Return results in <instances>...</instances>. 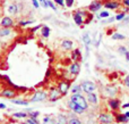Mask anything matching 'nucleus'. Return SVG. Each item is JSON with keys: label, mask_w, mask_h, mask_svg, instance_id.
I'll list each match as a JSON object with an SVG mask.
<instances>
[{"label": "nucleus", "mask_w": 129, "mask_h": 124, "mask_svg": "<svg viewBox=\"0 0 129 124\" xmlns=\"http://www.w3.org/2000/svg\"><path fill=\"white\" fill-rule=\"evenodd\" d=\"M26 122L28 123V124H39L38 118H34V117H28L26 120Z\"/></svg>", "instance_id": "nucleus-33"}, {"label": "nucleus", "mask_w": 129, "mask_h": 124, "mask_svg": "<svg viewBox=\"0 0 129 124\" xmlns=\"http://www.w3.org/2000/svg\"><path fill=\"white\" fill-rule=\"evenodd\" d=\"M111 39L112 40H125L126 39V36L123 35V34H121V33H113L111 35Z\"/></svg>", "instance_id": "nucleus-25"}, {"label": "nucleus", "mask_w": 129, "mask_h": 124, "mask_svg": "<svg viewBox=\"0 0 129 124\" xmlns=\"http://www.w3.org/2000/svg\"><path fill=\"white\" fill-rule=\"evenodd\" d=\"M103 4L100 1V0H94L93 2H91L88 6V10L92 11V13H96V11H99L101 8H102Z\"/></svg>", "instance_id": "nucleus-8"}, {"label": "nucleus", "mask_w": 129, "mask_h": 124, "mask_svg": "<svg viewBox=\"0 0 129 124\" xmlns=\"http://www.w3.org/2000/svg\"><path fill=\"white\" fill-rule=\"evenodd\" d=\"M82 91H83V89L80 84H76V86H74L71 88V93H80Z\"/></svg>", "instance_id": "nucleus-27"}, {"label": "nucleus", "mask_w": 129, "mask_h": 124, "mask_svg": "<svg viewBox=\"0 0 129 124\" xmlns=\"http://www.w3.org/2000/svg\"><path fill=\"white\" fill-rule=\"evenodd\" d=\"M28 116V113H14L15 118H26Z\"/></svg>", "instance_id": "nucleus-29"}, {"label": "nucleus", "mask_w": 129, "mask_h": 124, "mask_svg": "<svg viewBox=\"0 0 129 124\" xmlns=\"http://www.w3.org/2000/svg\"><path fill=\"white\" fill-rule=\"evenodd\" d=\"M87 101H88L91 105H93V106H96V105H98V102H99L98 95H96L95 92L87 93Z\"/></svg>", "instance_id": "nucleus-15"}, {"label": "nucleus", "mask_w": 129, "mask_h": 124, "mask_svg": "<svg viewBox=\"0 0 129 124\" xmlns=\"http://www.w3.org/2000/svg\"><path fill=\"white\" fill-rule=\"evenodd\" d=\"M120 2L118 0H109V1L104 2V7L107 9H112V10H116L120 7Z\"/></svg>", "instance_id": "nucleus-11"}, {"label": "nucleus", "mask_w": 129, "mask_h": 124, "mask_svg": "<svg viewBox=\"0 0 129 124\" xmlns=\"http://www.w3.org/2000/svg\"><path fill=\"white\" fill-rule=\"evenodd\" d=\"M99 122H100V124H111L116 122V117L111 114L102 113L99 115Z\"/></svg>", "instance_id": "nucleus-3"}, {"label": "nucleus", "mask_w": 129, "mask_h": 124, "mask_svg": "<svg viewBox=\"0 0 129 124\" xmlns=\"http://www.w3.org/2000/svg\"><path fill=\"white\" fill-rule=\"evenodd\" d=\"M74 1L75 0H64V4H66L67 7H71L74 5Z\"/></svg>", "instance_id": "nucleus-37"}, {"label": "nucleus", "mask_w": 129, "mask_h": 124, "mask_svg": "<svg viewBox=\"0 0 129 124\" xmlns=\"http://www.w3.org/2000/svg\"><path fill=\"white\" fill-rule=\"evenodd\" d=\"M41 27H42V25H36V26H35V27H33V29H32L31 31H32V32H36L38 30H40Z\"/></svg>", "instance_id": "nucleus-42"}, {"label": "nucleus", "mask_w": 129, "mask_h": 124, "mask_svg": "<svg viewBox=\"0 0 129 124\" xmlns=\"http://www.w3.org/2000/svg\"><path fill=\"white\" fill-rule=\"evenodd\" d=\"M109 16H110L109 11L104 10V11H102V13H100V15L98 16V18H107V17H109Z\"/></svg>", "instance_id": "nucleus-32"}, {"label": "nucleus", "mask_w": 129, "mask_h": 124, "mask_svg": "<svg viewBox=\"0 0 129 124\" xmlns=\"http://www.w3.org/2000/svg\"><path fill=\"white\" fill-rule=\"evenodd\" d=\"M32 2H33V6L35 7V8H39V7H40V4H39V0H32Z\"/></svg>", "instance_id": "nucleus-41"}, {"label": "nucleus", "mask_w": 129, "mask_h": 124, "mask_svg": "<svg viewBox=\"0 0 129 124\" xmlns=\"http://www.w3.org/2000/svg\"><path fill=\"white\" fill-rule=\"evenodd\" d=\"M70 100H73L74 102H76L78 106H80L82 108H84L85 111L88 108V101H87V99H85V97L82 96L80 93H73Z\"/></svg>", "instance_id": "nucleus-1"}, {"label": "nucleus", "mask_w": 129, "mask_h": 124, "mask_svg": "<svg viewBox=\"0 0 129 124\" xmlns=\"http://www.w3.org/2000/svg\"><path fill=\"white\" fill-rule=\"evenodd\" d=\"M48 5H49V7H50V8H52L53 10H57L56 6H54V4H53L52 1H50V0H49V1H48Z\"/></svg>", "instance_id": "nucleus-39"}, {"label": "nucleus", "mask_w": 129, "mask_h": 124, "mask_svg": "<svg viewBox=\"0 0 129 124\" xmlns=\"http://www.w3.org/2000/svg\"><path fill=\"white\" fill-rule=\"evenodd\" d=\"M105 92H107L108 96H111V97H113V96L117 95V92H118V89H117L114 86H108L107 88H105Z\"/></svg>", "instance_id": "nucleus-17"}, {"label": "nucleus", "mask_w": 129, "mask_h": 124, "mask_svg": "<svg viewBox=\"0 0 129 124\" xmlns=\"http://www.w3.org/2000/svg\"><path fill=\"white\" fill-rule=\"evenodd\" d=\"M60 97H62V95H61L60 90L58 88H51L48 92V98H49L50 101H57Z\"/></svg>", "instance_id": "nucleus-4"}, {"label": "nucleus", "mask_w": 129, "mask_h": 124, "mask_svg": "<svg viewBox=\"0 0 129 124\" xmlns=\"http://www.w3.org/2000/svg\"><path fill=\"white\" fill-rule=\"evenodd\" d=\"M125 115L127 116V117H129V111H128V112H126V113H125Z\"/></svg>", "instance_id": "nucleus-50"}, {"label": "nucleus", "mask_w": 129, "mask_h": 124, "mask_svg": "<svg viewBox=\"0 0 129 124\" xmlns=\"http://www.w3.org/2000/svg\"><path fill=\"white\" fill-rule=\"evenodd\" d=\"M47 99H48V93L45 92V91L39 90V91H35V92L31 96L29 101L31 102H38V101H44V100H47Z\"/></svg>", "instance_id": "nucleus-2"}, {"label": "nucleus", "mask_w": 129, "mask_h": 124, "mask_svg": "<svg viewBox=\"0 0 129 124\" xmlns=\"http://www.w3.org/2000/svg\"><path fill=\"white\" fill-rule=\"evenodd\" d=\"M108 105H109V107L112 111H117V109L120 108V100L114 99V98H110L108 100Z\"/></svg>", "instance_id": "nucleus-14"}, {"label": "nucleus", "mask_w": 129, "mask_h": 124, "mask_svg": "<svg viewBox=\"0 0 129 124\" xmlns=\"http://www.w3.org/2000/svg\"><path fill=\"white\" fill-rule=\"evenodd\" d=\"M41 33H42V35L44 36V38H49V35H50V27L47 26V25H43V26L41 27Z\"/></svg>", "instance_id": "nucleus-23"}, {"label": "nucleus", "mask_w": 129, "mask_h": 124, "mask_svg": "<svg viewBox=\"0 0 129 124\" xmlns=\"http://www.w3.org/2000/svg\"><path fill=\"white\" fill-rule=\"evenodd\" d=\"M82 89H83V91H84L85 93H89V92H94L95 91V89H96V86H95V83L94 82H92V81H84L82 84Z\"/></svg>", "instance_id": "nucleus-6"}, {"label": "nucleus", "mask_w": 129, "mask_h": 124, "mask_svg": "<svg viewBox=\"0 0 129 124\" xmlns=\"http://www.w3.org/2000/svg\"><path fill=\"white\" fill-rule=\"evenodd\" d=\"M0 109H6V105L0 102Z\"/></svg>", "instance_id": "nucleus-46"}, {"label": "nucleus", "mask_w": 129, "mask_h": 124, "mask_svg": "<svg viewBox=\"0 0 129 124\" xmlns=\"http://www.w3.org/2000/svg\"><path fill=\"white\" fill-rule=\"evenodd\" d=\"M71 59L74 61H77L82 59V54H80V50L79 49H75L73 52H71Z\"/></svg>", "instance_id": "nucleus-22"}, {"label": "nucleus", "mask_w": 129, "mask_h": 124, "mask_svg": "<svg viewBox=\"0 0 129 124\" xmlns=\"http://www.w3.org/2000/svg\"><path fill=\"white\" fill-rule=\"evenodd\" d=\"M114 19H116V17H110L109 19H107V20H103V23H112Z\"/></svg>", "instance_id": "nucleus-43"}, {"label": "nucleus", "mask_w": 129, "mask_h": 124, "mask_svg": "<svg viewBox=\"0 0 129 124\" xmlns=\"http://www.w3.org/2000/svg\"><path fill=\"white\" fill-rule=\"evenodd\" d=\"M0 96L4 98H7V99H14L17 96V92L11 88H5L0 91Z\"/></svg>", "instance_id": "nucleus-5"}, {"label": "nucleus", "mask_w": 129, "mask_h": 124, "mask_svg": "<svg viewBox=\"0 0 129 124\" xmlns=\"http://www.w3.org/2000/svg\"><path fill=\"white\" fill-rule=\"evenodd\" d=\"M0 14H1V13H0Z\"/></svg>", "instance_id": "nucleus-56"}, {"label": "nucleus", "mask_w": 129, "mask_h": 124, "mask_svg": "<svg viewBox=\"0 0 129 124\" xmlns=\"http://www.w3.org/2000/svg\"><path fill=\"white\" fill-rule=\"evenodd\" d=\"M34 20H20L18 24H19V26H26V25H28V24H32Z\"/></svg>", "instance_id": "nucleus-34"}, {"label": "nucleus", "mask_w": 129, "mask_h": 124, "mask_svg": "<svg viewBox=\"0 0 129 124\" xmlns=\"http://www.w3.org/2000/svg\"><path fill=\"white\" fill-rule=\"evenodd\" d=\"M68 107L71 109V111L74 112V113H76V114H83L85 112V109L84 108H82L80 106H78L76 102H74L73 100H69V102H68Z\"/></svg>", "instance_id": "nucleus-7"}, {"label": "nucleus", "mask_w": 129, "mask_h": 124, "mask_svg": "<svg viewBox=\"0 0 129 124\" xmlns=\"http://www.w3.org/2000/svg\"><path fill=\"white\" fill-rule=\"evenodd\" d=\"M126 59H127V60L129 61V50H128V52H127V54H126Z\"/></svg>", "instance_id": "nucleus-48"}, {"label": "nucleus", "mask_w": 129, "mask_h": 124, "mask_svg": "<svg viewBox=\"0 0 129 124\" xmlns=\"http://www.w3.org/2000/svg\"><path fill=\"white\" fill-rule=\"evenodd\" d=\"M129 121V117L125 115V113L123 114H117L116 115V122L118 123H128Z\"/></svg>", "instance_id": "nucleus-19"}, {"label": "nucleus", "mask_w": 129, "mask_h": 124, "mask_svg": "<svg viewBox=\"0 0 129 124\" xmlns=\"http://www.w3.org/2000/svg\"><path fill=\"white\" fill-rule=\"evenodd\" d=\"M42 124H57V121L52 115H44L42 118Z\"/></svg>", "instance_id": "nucleus-16"}, {"label": "nucleus", "mask_w": 129, "mask_h": 124, "mask_svg": "<svg viewBox=\"0 0 129 124\" xmlns=\"http://www.w3.org/2000/svg\"><path fill=\"white\" fill-rule=\"evenodd\" d=\"M68 124H82V121L77 117H70L68 120Z\"/></svg>", "instance_id": "nucleus-30"}, {"label": "nucleus", "mask_w": 129, "mask_h": 124, "mask_svg": "<svg viewBox=\"0 0 129 124\" xmlns=\"http://www.w3.org/2000/svg\"><path fill=\"white\" fill-rule=\"evenodd\" d=\"M58 89L60 90V92H61V95L62 96H66L67 93H68V91L70 90V84L68 83V82H60V83L58 84Z\"/></svg>", "instance_id": "nucleus-12"}, {"label": "nucleus", "mask_w": 129, "mask_h": 124, "mask_svg": "<svg viewBox=\"0 0 129 124\" xmlns=\"http://www.w3.org/2000/svg\"><path fill=\"white\" fill-rule=\"evenodd\" d=\"M125 17H126V14L125 13H121V14H118V15L116 16V19L117 20H122Z\"/></svg>", "instance_id": "nucleus-36"}, {"label": "nucleus", "mask_w": 129, "mask_h": 124, "mask_svg": "<svg viewBox=\"0 0 129 124\" xmlns=\"http://www.w3.org/2000/svg\"><path fill=\"white\" fill-rule=\"evenodd\" d=\"M73 41L71 40H63L62 42H61V47H62L63 50H71L73 49Z\"/></svg>", "instance_id": "nucleus-20"}, {"label": "nucleus", "mask_w": 129, "mask_h": 124, "mask_svg": "<svg viewBox=\"0 0 129 124\" xmlns=\"http://www.w3.org/2000/svg\"><path fill=\"white\" fill-rule=\"evenodd\" d=\"M128 48H129V47H128Z\"/></svg>", "instance_id": "nucleus-57"}, {"label": "nucleus", "mask_w": 129, "mask_h": 124, "mask_svg": "<svg viewBox=\"0 0 129 124\" xmlns=\"http://www.w3.org/2000/svg\"><path fill=\"white\" fill-rule=\"evenodd\" d=\"M11 34V27H2L0 29V38H5Z\"/></svg>", "instance_id": "nucleus-21"}, {"label": "nucleus", "mask_w": 129, "mask_h": 124, "mask_svg": "<svg viewBox=\"0 0 129 124\" xmlns=\"http://www.w3.org/2000/svg\"><path fill=\"white\" fill-rule=\"evenodd\" d=\"M13 104H16V105H22V106H27L28 105V101H25V100H19V99H10Z\"/></svg>", "instance_id": "nucleus-26"}, {"label": "nucleus", "mask_w": 129, "mask_h": 124, "mask_svg": "<svg viewBox=\"0 0 129 124\" xmlns=\"http://www.w3.org/2000/svg\"><path fill=\"white\" fill-rule=\"evenodd\" d=\"M39 1H41V2H42V1H43V0H39Z\"/></svg>", "instance_id": "nucleus-52"}, {"label": "nucleus", "mask_w": 129, "mask_h": 124, "mask_svg": "<svg viewBox=\"0 0 129 124\" xmlns=\"http://www.w3.org/2000/svg\"><path fill=\"white\" fill-rule=\"evenodd\" d=\"M121 124H128V123H121Z\"/></svg>", "instance_id": "nucleus-53"}, {"label": "nucleus", "mask_w": 129, "mask_h": 124, "mask_svg": "<svg viewBox=\"0 0 129 124\" xmlns=\"http://www.w3.org/2000/svg\"><path fill=\"white\" fill-rule=\"evenodd\" d=\"M7 11H8V14H10V15H17V14L19 13V6H18V4H16V2H10V4L8 5V7H7Z\"/></svg>", "instance_id": "nucleus-10"}, {"label": "nucleus", "mask_w": 129, "mask_h": 124, "mask_svg": "<svg viewBox=\"0 0 129 124\" xmlns=\"http://www.w3.org/2000/svg\"><path fill=\"white\" fill-rule=\"evenodd\" d=\"M57 122L61 123V124H67L68 123V118H67V116L62 115V114H59V115L57 116Z\"/></svg>", "instance_id": "nucleus-24"}, {"label": "nucleus", "mask_w": 129, "mask_h": 124, "mask_svg": "<svg viewBox=\"0 0 129 124\" xmlns=\"http://www.w3.org/2000/svg\"><path fill=\"white\" fill-rule=\"evenodd\" d=\"M118 51H119V54L125 55V56H126V54L128 52V49H127L126 47H123V46H121V47H119V48H118Z\"/></svg>", "instance_id": "nucleus-31"}, {"label": "nucleus", "mask_w": 129, "mask_h": 124, "mask_svg": "<svg viewBox=\"0 0 129 124\" xmlns=\"http://www.w3.org/2000/svg\"><path fill=\"white\" fill-rule=\"evenodd\" d=\"M122 20H123V22H125V23H127L128 20H129V17H125V18H123Z\"/></svg>", "instance_id": "nucleus-49"}, {"label": "nucleus", "mask_w": 129, "mask_h": 124, "mask_svg": "<svg viewBox=\"0 0 129 124\" xmlns=\"http://www.w3.org/2000/svg\"><path fill=\"white\" fill-rule=\"evenodd\" d=\"M39 115H40V113H39V112H29V113H28V117L38 118Z\"/></svg>", "instance_id": "nucleus-35"}, {"label": "nucleus", "mask_w": 129, "mask_h": 124, "mask_svg": "<svg viewBox=\"0 0 129 124\" xmlns=\"http://www.w3.org/2000/svg\"><path fill=\"white\" fill-rule=\"evenodd\" d=\"M122 5L125 7H129V0H122Z\"/></svg>", "instance_id": "nucleus-45"}, {"label": "nucleus", "mask_w": 129, "mask_h": 124, "mask_svg": "<svg viewBox=\"0 0 129 124\" xmlns=\"http://www.w3.org/2000/svg\"><path fill=\"white\" fill-rule=\"evenodd\" d=\"M123 83H125V86L127 87V88H129V75H127V76L125 77V81H123Z\"/></svg>", "instance_id": "nucleus-40"}, {"label": "nucleus", "mask_w": 129, "mask_h": 124, "mask_svg": "<svg viewBox=\"0 0 129 124\" xmlns=\"http://www.w3.org/2000/svg\"><path fill=\"white\" fill-rule=\"evenodd\" d=\"M54 2H56L57 5H59V6H61V7H63L64 5V0H54Z\"/></svg>", "instance_id": "nucleus-38"}, {"label": "nucleus", "mask_w": 129, "mask_h": 124, "mask_svg": "<svg viewBox=\"0 0 129 124\" xmlns=\"http://www.w3.org/2000/svg\"><path fill=\"white\" fill-rule=\"evenodd\" d=\"M42 6L44 7V8H49V5H48L47 0H43V1H42Z\"/></svg>", "instance_id": "nucleus-44"}, {"label": "nucleus", "mask_w": 129, "mask_h": 124, "mask_svg": "<svg viewBox=\"0 0 129 124\" xmlns=\"http://www.w3.org/2000/svg\"><path fill=\"white\" fill-rule=\"evenodd\" d=\"M57 124H61V123H58V122H57Z\"/></svg>", "instance_id": "nucleus-54"}, {"label": "nucleus", "mask_w": 129, "mask_h": 124, "mask_svg": "<svg viewBox=\"0 0 129 124\" xmlns=\"http://www.w3.org/2000/svg\"><path fill=\"white\" fill-rule=\"evenodd\" d=\"M80 72V65L78 61H74L70 66H69V73L73 75H78Z\"/></svg>", "instance_id": "nucleus-13"}, {"label": "nucleus", "mask_w": 129, "mask_h": 124, "mask_svg": "<svg viewBox=\"0 0 129 124\" xmlns=\"http://www.w3.org/2000/svg\"><path fill=\"white\" fill-rule=\"evenodd\" d=\"M111 124H114V123H111Z\"/></svg>", "instance_id": "nucleus-55"}, {"label": "nucleus", "mask_w": 129, "mask_h": 124, "mask_svg": "<svg viewBox=\"0 0 129 124\" xmlns=\"http://www.w3.org/2000/svg\"><path fill=\"white\" fill-rule=\"evenodd\" d=\"M0 26L2 27H13L14 26V20L9 16H4L0 19Z\"/></svg>", "instance_id": "nucleus-9"}, {"label": "nucleus", "mask_w": 129, "mask_h": 124, "mask_svg": "<svg viewBox=\"0 0 129 124\" xmlns=\"http://www.w3.org/2000/svg\"><path fill=\"white\" fill-rule=\"evenodd\" d=\"M83 41H84V43H85V46H86V47H88L89 45H91V38H89V35L87 33H85L84 35H83Z\"/></svg>", "instance_id": "nucleus-28"}, {"label": "nucleus", "mask_w": 129, "mask_h": 124, "mask_svg": "<svg viewBox=\"0 0 129 124\" xmlns=\"http://www.w3.org/2000/svg\"><path fill=\"white\" fill-rule=\"evenodd\" d=\"M23 124H28V123H27V122H25V123H23Z\"/></svg>", "instance_id": "nucleus-51"}, {"label": "nucleus", "mask_w": 129, "mask_h": 124, "mask_svg": "<svg viewBox=\"0 0 129 124\" xmlns=\"http://www.w3.org/2000/svg\"><path fill=\"white\" fill-rule=\"evenodd\" d=\"M129 107V102H127V104H125V105H122V108H128Z\"/></svg>", "instance_id": "nucleus-47"}, {"label": "nucleus", "mask_w": 129, "mask_h": 124, "mask_svg": "<svg viewBox=\"0 0 129 124\" xmlns=\"http://www.w3.org/2000/svg\"><path fill=\"white\" fill-rule=\"evenodd\" d=\"M74 20H75L76 24L80 26V25H83V23H84V17L79 14V11H76V13L74 14Z\"/></svg>", "instance_id": "nucleus-18"}]
</instances>
